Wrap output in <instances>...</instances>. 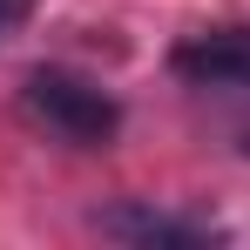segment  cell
I'll return each mask as SVG.
<instances>
[{"instance_id": "cell-1", "label": "cell", "mask_w": 250, "mask_h": 250, "mask_svg": "<svg viewBox=\"0 0 250 250\" xmlns=\"http://www.w3.org/2000/svg\"><path fill=\"white\" fill-rule=\"evenodd\" d=\"M21 115L34 128H47L54 142H68V149H108L122 135V102L102 82L75 75V68H27Z\"/></svg>"}, {"instance_id": "cell-2", "label": "cell", "mask_w": 250, "mask_h": 250, "mask_svg": "<svg viewBox=\"0 0 250 250\" xmlns=\"http://www.w3.org/2000/svg\"><path fill=\"white\" fill-rule=\"evenodd\" d=\"M169 75L183 88H216V95H250V21L237 27H203L169 47Z\"/></svg>"}, {"instance_id": "cell-3", "label": "cell", "mask_w": 250, "mask_h": 250, "mask_svg": "<svg viewBox=\"0 0 250 250\" xmlns=\"http://www.w3.org/2000/svg\"><path fill=\"white\" fill-rule=\"evenodd\" d=\"M95 230L115 237V244H142V250H156V244L163 250H209V244H223V230L209 216H176V209H156L142 196L95 209Z\"/></svg>"}, {"instance_id": "cell-4", "label": "cell", "mask_w": 250, "mask_h": 250, "mask_svg": "<svg viewBox=\"0 0 250 250\" xmlns=\"http://www.w3.org/2000/svg\"><path fill=\"white\" fill-rule=\"evenodd\" d=\"M34 7H41V0H0V41H7V34H21Z\"/></svg>"}, {"instance_id": "cell-5", "label": "cell", "mask_w": 250, "mask_h": 250, "mask_svg": "<svg viewBox=\"0 0 250 250\" xmlns=\"http://www.w3.org/2000/svg\"><path fill=\"white\" fill-rule=\"evenodd\" d=\"M237 149H244V156H250V128H237Z\"/></svg>"}]
</instances>
